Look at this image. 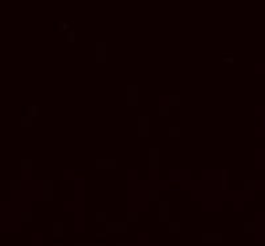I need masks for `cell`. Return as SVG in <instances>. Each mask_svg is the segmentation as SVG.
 Wrapping results in <instances>:
<instances>
[{"label":"cell","instance_id":"6da1fadb","mask_svg":"<svg viewBox=\"0 0 265 246\" xmlns=\"http://www.w3.org/2000/svg\"><path fill=\"white\" fill-rule=\"evenodd\" d=\"M94 167L96 169H117L118 160L116 157H97Z\"/></svg>","mask_w":265,"mask_h":246},{"label":"cell","instance_id":"7a4b0ae2","mask_svg":"<svg viewBox=\"0 0 265 246\" xmlns=\"http://www.w3.org/2000/svg\"><path fill=\"white\" fill-rule=\"evenodd\" d=\"M106 229H108V232H116V230L125 232L127 229V225H126V222H109L106 225Z\"/></svg>","mask_w":265,"mask_h":246},{"label":"cell","instance_id":"3957f363","mask_svg":"<svg viewBox=\"0 0 265 246\" xmlns=\"http://www.w3.org/2000/svg\"><path fill=\"white\" fill-rule=\"evenodd\" d=\"M256 188V181L253 179H245L244 183H243V189L247 191V192H252L255 191Z\"/></svg>","mask_w":265,"mask_h":246},{"label":"cell","instance_id":"277c9868","mask_svg":"<svg viewBox=\"0 0 265 246\" xmlns=\"http://www.w3.org/2000/svg\"><path fill=\"white\" fill-rule=\"evenodd\" d=\"M182 103V97L179 94H171L169 97V106H180Z\"/></svg>","mask_w":265,"mask_h":246},{"label":"cell","instance_id":"5b68a950","mask_svg":"<svg viewBox=\"0 0 265 246\" xmlns=\"http://www.w3.org/2000/svg\"><path fill=\"white\" fill-rule=\"evenodd\" d=\"M180 135H182V129L179 126H171L169 129L170 138H180Z\"/></svg>","mask_w":265,"mask_h":246},{"label":"cell","instance_id":"8992f818","mask_svg":"<svg viewBox=\"0 0 265 246\" xmlns=\"http://www.w3.org/2000/svg\"><path fill=\"white\" fill-rule=\"evenodd\" d=\"M106 48H108V44L105 41H97L94 44V49L96 53H101V54H106Z\"/></svg>","mask_w":265,"mask_h":246},{"label":"cell","instance_id":"52a82bcc","mask_svg":"<svg viewBox=\"0 0 265 246\" xmlns=\"http://www.w3.org/2000/svg\"><path fill=\"white\" fill-rule=\"evenodd\" d=\"M158 114H159V117H169L171 114V107L169 105H161L158 107Z\"/></svg>","mask_w":265,"mask_h":246},{"label":"cell","instance_id":"ba28073f","mask_svg":"<svg viewBox=\"0 0 265 246\" xmlns=\"http://www.w3.org/2000/svg\"><path fill=\"white\" fill-rule=\"evenodd\" d=\"M161 197V191L159 189H150L147 192V200L149 201H158Z\"/></svg>","mask_w":265,"mask_h":246},{"label":"cell","instance_id":"9c48e42d","mask_svg":"<svg viewBox=\"0 0 265 246\" xmlns=\"http://www.w3.org/2000/svg\"><path fill=\"white\" fill-rule=\"evenodd\" d=\"M53 187H55V181L52 179H44L41 181L43 191H53Z\"/></svg>","mask_w":265,"mask_h":246},{"label":"cell","instance_id":"30bf717a","mask_svg":"<svg viewBox=\"0 0 265 246\" xmlns=\"http://www.w3.org/2000/svg\"><path fill=\"white\" fill-rule=\"evenodd\" d=\"M228 175H229V172H228V169H223L222 171V188H223V191H227L228 189Z\"/></svg>","mask_w":265,"mask_h":246},{"label":"cell","instance_id":"8fae6325","mask_svg":"<svg viewBox=\"0 0 265 246\" xmlns=\"http://www.w3.org/2000/svg\"><path fill=\"white\" fill-rule=\"evenodd\" d=\"M159 153H161V150L158 147H150L147 151V156L149 159H159Z\"/></svg>","mask_w":265,"mask_h":246},{"label":"cell","instance_id":"7c38bea8","mask_svg":"<svg viewBox=\"0 0 265 246\" xmlns=\"http://www.w3.org/2000/svg\"><path fill=\"white\" fill-rule=\"evenodd\" d=\"M137 123H138V127H149L150 118L147 115H139L138 119H137Z\"/></svg>","mask_w":265,"mask_h":246},{"label":"cell","instance_id":"4fadbf2b","mask_svg":"<svg viewBox=\"0 0 265 246\" xmlns=\"http://www.w3.org/2000/svg\"><path fill=\"white\" fill-rule=\"evenodd\" d=\"M159 212H170V201L169 200H161L159 201Z\"/></svg>","mask_w":265,"mask_h":246},{"label":"cell","instance_id":"5bb4252c","mask_svg":"<svg viewBox=\"0 0 265 246\" xmlns=\"http://www.w3.org/2000/svg\"><path fill=\"white\" fill-rule=\"evenodd\" d=\"M147 167H149V169H151V171L159 169V159H149Z\"/></svg>","mask_w":265,"mask_h":246},{"label":"cell","instance_id":"9a60e30c","mask_svg":"<svg viewBox=\"0 0 265 246\" xmlns=\"http://www.w3.org/2000/svg\"><path fill=\"white\" fill-rule=\"evenodd\" d=\"M149 127H138L137 129V134H138L139 138H147L149 137Z\"/></svg>","mask_w":265,"mask_h":246},{"label":"cell","instance_id":"2e32d148","mask_svg":"<svg viewBox=\"0 0 265 246\" xmlns=\"http://www.w3.org/2000/svg\"><path fill=\"white\" fill-rule=\"evenodd\" d=\"M41 199H43V201H52L53 200V191H43Z\"/></svg>","mask_w":265,"mask_h":246},{"label":"cell","instance_id":"e0dca14e","mask_svg":"<svg viewBox=\"0 0 265 246\" xmlns=\"http://www.w3.org/2000/svg\"><path fill=\"white\" fill-rule=\"evenodd\" d=\"M127 221H130V222H137L138 221V212H135V210H130V212H127Z\"/></svg>","mask_w":265,"mask_h":246},{"label":"cell","instance_id":"ac0fdd59","mask_svg":"<svg viewBox=\"0 0 265 246\" xmlns=\"http://www.w3.org/2000/svg\"><path fill=\"white\" fill-rule=\"evenodd\" d=\"M32 164H33V161H32V159H29V157L21 160V168L23 169H31L32 168Z\"/></svg>","mask_w":265,"mask_h":246},{"label":"cell","instance_id":"d6986e66","mask_svg":"<svg viewBox=\"0 0 265 246\" xmlns=\"http://www.w3.org/2000/svg\"><path fill=\"white\" fill-rule=\"evenodd\" d=\"M21 126L23 127H31L32 126V117L24 115L23 118H21Z\"/></svg>","mask_w":265,"mask_h":246},{"label":"cell","instance_id":"ffe728a7","mask_svg":"<svg viewBox=\"0 0 265 246\" xmlns=\"http://www.w3.org/2000/svg\"><path fill=\"white\" fill-rule=\"evenodd\" d=\"M28 115L29 117H39V106H28Z\"/></svg>","mask_w":265,"mask_h":246},{"label":"cell","instance_id":"44dd1931","mask_svg":"<svg viewBox=\"0 0 265 246\" xmlns=\"http://www.w3.org/2000/svg\"><path fill=\"white\" fill-rule=\"evenodd\" d=\"M106 220V212H104V210H101V212H97L96 213V221L97 222H102Z\"/></svg>","mask_w":265,"mask_h":246},{"label":"cell","instance_id":"7402d4cb","mask_svg":"<svg viewBox=\"0 0 265 246\" xmlns=\"http://www.w3.org/2000/svg\"><path fill=\"white\" fill-rule=\"evenodd\" d=\"M74 40H76V30H73V29L68 30V41L74 42Z\"/></svg>","mask_w":265,"mask_h":246},{"label":"cell","instance_id":"603a6c76","mask_svg":"<svg viewBox=\"0 0 265 246\" xmlns=\"http://www.w3.org/2000/svg\"><path fill=\"white\" fill-rule=\"evenodd\" d=\"M170 217V212H159V220L161 221H167Z\"/></svg>","mask_w":265,"mask_h":246},{"label":"cell","instance_id":"cb8c5ba5","mask_svg":"<svg viewBox=\"0 0 265 246\" xmlns=\"http://www.w3.org/2000/svg\"><path fill=\"white\" fill-rule=\"evenodd\" d=\"M69 28H70V25L68 23H65V21H60L59 23V29L60 30H69Z\"/></svg>","mask_w":265,"mask_h":246},{"label":"cell","instance_id":"d4e9b609","mask_svg":"<svg viewBox=\"0 0 265 246\" xmlns=\"http://www.w3.org/2000/svg\"><path fill=\"white\" fill-rule=\"evenodd\" d=\"M214 238H222V234H203V240H214Z\"/></svg>","mask_w":265,"mask_h":246},{"label":"cell","instance_id":"484cf974","mask_svg":"<svg viewBox=\"0 0 265 246\" xmlns=\"http://www.w3.org/2000/svg\"><path fill=\"white\" fill-rule=\"evenodd\" d=\"M244 229H245V232H253L255 224L253 222H245L244 224Z\"/></svg>","mask_w":265,"mask_h":246},{"label":"cell","instance_id":"4316f807","mask_svg":"<svg viewBox=\"0 0 265 246\" xmlns=\"http://www.w3.org/2000/svg\"><path fill=\"white\" fill-rule=\"evenodd\" d=\"M179 229H180V224L179 222H172L170 225V230L171 232H179Z\"/></svg>","mask_w":265,"mask_h":246},{"label":"cell","instance_id":"83f0119b","mask_svg":"<svg viewBox=\"0 0 265 246\" xmlns=\"http://www.w3.org/2000/svg\"><path fill=\"white\" fill-rule=\"evenodd\" d=\"M12 188H13V189H20V188H21V181H20V180L12 181Z\"/></svg>","mask_w":265,"mask_h":246},{"label":"cell","instance_id":"f1b7e54d","mask_svg":"<svg viewBox=\"0 0 265 246\" xmlns=\"http://www.w3.org/2000/svg\"><path fill=\"white\" fill-rule=\"evenodd\" d=\"M31 218H32V213L31 212H24L23 213V220L24 221H31Z\"/></svg>","mask_w":265,"mask_h":246},{"label":"cell","instance_id":"f546056e","mask_svg":"<svg viewBox=\"0 0 265 246\" xmlns=\"http://www.w3.org/2000/svg\"><path fill=\"white\" fill-rule=\"evenodd\" d=\"M119 246H121V245H119ZM122 246H126V245H122Z\"/></svg>","mask_w":265,"mask_h":246},{"label":"cell","instance_id":"4dcf8cb0","mask_svg":"<svg viewBox=\"0 0 265 246\" xmlns=\"http://www.w3.org/2000/svg\"><path fill=\"white\" fill-rule=\"evenodd\" d=\"M60 246H61V245H60Z\"/></svg>","mask_w":265,"mask_h":246}]
</instances>
